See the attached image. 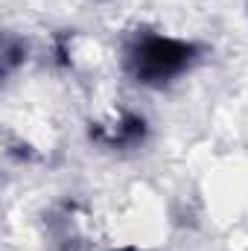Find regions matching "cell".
Segmentation results:
<instances>
[{"mask_svg": "<svg viewBox=\"0 0 248 251\" xmlns=\"http://www.w3.org/2000/svg\"><path fill=\"white\" fill-rule=\"evenodd\" d=\"M193 47L170 35H143L128 50V67L143 85H164L184 73L193 62Z\"/></svg>", "mask_w": 248, "mask_h": 251, "instance_id": "1", "label": "cell"}]
</instances>
